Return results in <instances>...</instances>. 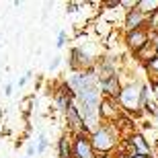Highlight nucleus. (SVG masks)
<instances>
[{
	"label": "nucleus",
	"mask_w": 158,
	"mask_h": 158,
	"mask_svg": "<svg viewBox=\"0 0 158 158\" xmlns=\"http://www.w3.org/2000/svg\"><path fill=\"white\" fill-rule=\"evenodd\" d=\"M121 135L123 134L117 123H101V127L90 134V144L97 154L109 156V152H113L119 146V142L123 140Z\"/></svg>",
	"instance_id": "nucleus-1"
},
{
	"label": "nucleus",
	"mask_w": 158,
	"mask_h": 158,
	"mask_svg": "<svg viewBox=\"0 0 158 158\" xmlns=\"http://www.w3.org/2000/svg\"><path fill=\"white\" fill-rule=\"evenodd\" d=\"M142 86H144V82L140 80H129L127 84H123L121 88V94H119V109L129 115H138L142 111Z\"/></svg>",
	"instance_id": "nucleus-2"
},
{
	"label": "nucleus",
	"mask_w": 158,
	"mask_h": 158,
	"mask_svg": "<svg viewBox=\"0 0 158 158\" xmlns=\"http://www.w3.org/2000/svg\"><path fill=\"white\" fill-rule=\"evenodd\" d=\"M72 158H97L93 144H90V134H74L72 140Z\"/></svg>",
	"instance_id": "nucleus-3"
},
{
	"label": "nucleus",
	"mask_w": 158,
	"mask_h": 158,
	"mask_svg": "<svg viewBox=\"0 0 158 158\" xmlns=\"http://www.w3.org/2000/svg\"><path fill=\"white\" fill-rule=\"evenodd\" d=\"M148 41H150V31H148V29L129 31V33L123 35V43H125V47H127V52H131L134 56L146 45Z\"/></svg>",
	"instance_id": "nucleus-4"
},
{
	"label": "nucleus",
	"mask_w": 158,
	"mask_h": 158,
	"mask_svg": "<svg viewBox=\"0 0 158 158\" xmlns=\"http://www.w3.org/2000/svg\"><path fill=\"white\" fill-rule=\"evenodd\" d=\"M99 113H101V121H103V123H119V119H121L119 103L115 99H109V97L103 99Z\"/></svg>",
	"instance_id": "nucleus-5"
},
{
	"label": "nucleus",
	"mask_w": 158,
	"mask_h": 158,
	"mask_svg": "<svg viewBox=\"0 0 158 158\" xmlns=\"http://www.w3.org/2000/svg\"><path fill=\"white\" fill-rule=\"evenodd\" d=\"M123 29H125V33L138 31V29H148V17L142 15L138 8L125 10V15H123Z\"/></svg>",
	"instance_id": "nucleus-6"
},
{
	"label": "nucleus",
	"mask_w": 158,
	"mask_h": 158,
	"mask_svg": "<svg viewBox=\"0 0 158 158\" xmlns=\"http://www.w3.org/2000/svg\"><path fill=\"white\" fill-rule=\"evenodd\" d=\"M127 142L131 144V148H134L135 154H142V156H152V146L148 144V140L140 134V131H134V134L127 138Z\"/></svg>",
	"instance_id": "nucleus-7"
},
{
	"label": "nucleus",
	"mask_w": 158,
	"mask_h": 158,
	"mask_svg": "<svg viewBox=\"0 0 158 158\" xmlns=\"http://www.w3.org/2000/svg\"><path fill=\"white\" fill-rule=\"evenodd\" d=\"M58 158H72V140L70 135H60L58 140Z\"/></svg>",
	"instance_id": "nucleus-8"
},
{
	"label": "nucleus",
	"mask_w": 158,
	"mask_h": 158,
	"mask_svg": "<svg viewBox=\"0 0 158 158\" xmlns=\"http://www.w3.org/2000/svg\"><path fill=\"white\" fill-rule=\"evenodd\" d=\"M138 10L146 17H152L154 12H158V0H138Z\"/></svg>",
	"instance_id": "nucleus-9"
},
{
	"label": "nucleus",
	"mask_w": 158,
	"mask_h": 158,
	"mask_svg": "<svg viewBox=\"0 0 158 158\" xmlns=\"http://www.w3.org/2000/svg\"><path fill=\"white\" fill-rule=\"evenodd\" d=\"M37 154H45V150H47V146H49V138H47V134L45 131H41L39 134V138H37Z\"/></svg>",
	"instance_id": "nucleus-10"
},
{
	"label": "nucleus",
	"mask_w": 158,
	"mask_h": 158,
	"mask_svg": "<svg viewBox=\"0 0 158 158\" xmlns=\"http://www.w3.org/2000/svg\"><path fill=\"white\" fill-rule=\"evenodd\" d=\"M68 37H70V35H68V31H66V29H60L58 31V39H56V47H58V49H64Z\"/></svg>",
	"instance_id": "nucleus-11"
},
{
	"label": "nucleus",
	"mask_w": 158,
	"mask_h": 158,
	"mask_svg": "<svg viewBox=\"0 0 158 158\" xmlns=\"http://www.w3.org/2000/svg\"><path fill=\"white\" fill-rule=\"evenodd\" d=\"M148 31L150 33H158V12H154L152 17H148Z\"/></svg>",
	"instance_id": "nucleus-12"
},
{
	"label": "nucleus",
	"mask_w": 158,
	"mask_h": 158,
	"mask_svg": "<svg viewBox=\"0 0 158 158\" xmlns=\"http://www.w3.org/2000/svg\"><path fill=\"white\" fill-rule=\"evenodd\" d=\"M31 78H33V70H27V72L23 74V76L19 78V82H17V88H23L25 84H27V82L31 80Z\"/></svg>",
	"instance_id": "nucleus-13"
},
{
	"label": "nucleus",
	"mask_w": 158,
	"mask_h": 158,
	"mask_svg": "<svg viewBox=\"0 0 158 158\" xmlns=\"http://www.w3.org/2000/svg\"><path fill=\"white\" fill-rule=\"evenodd\" d=\"M146 70H150V72H152V74H150V78L154 80V78H156V74H158V58L154 60L152 64H148V66H146ZM152 80H150V82H152Z\"/></svg>",
	"instance_id": "nucleus-14"
},
{
	"label": "nucleus",
	"mask_w": 158,
	"mask_h": 158,
	"mask_svg": "<svg viewBox=\"0 0 158 158\" xmlns=\"http://www.w3.org/2000/svg\"><path fill=\"white\" fill-rule=\"evenodd\" d=\"M60 64H62V56H56V58L49 62V72H53V70H58L60 68Z\"/></svg>",
	"instance_id": "nucleus-15"
},
{
	"label": "nucleus",
	"mask_w": 158,
	"mask_h": 158,
	"mask_svg": "<svg viewBox=\"0 0 158 158\" xmlns=\"http://www.w3.org/2000/svg\"><path fill=\"white\" fill-rule=\"evenodd\" d=\"M35 154H37V146L33 142H29V144H27V158H33Z\"/></svg>",
	"instance_id": "nucleus-16"
},
{
	"label": "nucleus",
	"mask_w": 158,
	"mask_h": 158,
	"mask_svg": "<svg viewBox=\"0 0 158 158\" xmlns=\"http://www.w3.org/2000/svg\"><path fill=\"white\" fill-rule=\"evenodd\" d=\"M12 90H15V84H12V82H6L4 84V97H10Z\"/></svg>",
	"instance_id": "nucleus-17"
},
{
	"label": "nucleus",
	"mask_w": 158,
	"mask_h": 158,
	"mask_svg": "<svg viewBox=\"0 0 158 158\" xmlns=\"http://www.w3.org/2000/svg\"><path fill=\"white\" fill-rule=\"evenodd\" d=\"M76 6H80V2H78V4H74V2H68V4H66V10H68V12H76V10H78Z\"/></svg>",
	"instance_id": "nucleus-18"
},
{
	"label": "nucleus",
	"mask_w": 158,
	"mask_h": 158,
	"mask_svg": "<svg viewBox=\"0 0 158 158\" xmlns=\"http://www.w3.org/2000/svg\"><path fill=\"white\" fill-rule=\"evenodd\" d=\"M127 158H152V156H142V154H134V156H127Z\"/></svg>",
	"instance_id": "nucleus-19"
},
{
	"label": "nucleus",
	"mask_w": 158,
	"mask_h": 158,
	"mask_svg": "<svg viewBox=\"0 0 158 158\" xmlns=\"http://www.w3.org/2000/svg\"><path fill=\"white\" fill-rule=\"evenodd\" d=\"M0 47H2V39H0Z\"/></svg>",
	"instance_id": "nucleus-20"
},
{
	"label": "nucleus",
	"mask_w": 158,
	"mask_h": 158,
	"mask_svg": "<svg viewBox=\"0 0 158 158\" xmlns=\"http://www.w3.org/2000/svg\"><path fill=\"white\" fill-rule=\"evenodd\" d=\"M23 158H27V156H23Z\"/></svg>",
	"instance_id": "nucleus-21"
}]
</instances>
